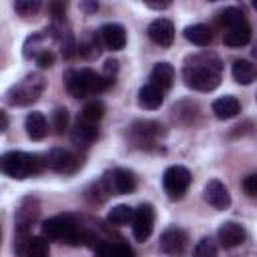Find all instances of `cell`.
Listing matches in <instances>:
<instances>
[{
    "label": "cell",
    "instance_id": "cell-1",
    "mask_svg": "<svg viewBox=\"0 0 257 257\" xmlns=\"http://www.w3.org/2000/svg\"><path fill=\"white\" fill-rule=\"evenodd\" d=\"M223 64L217 54L213 52H199L185 60L183 66V80L189 88L209 92L215 90L221 82Z\"/></svg>",
    "mask_w": 257,
    "mask_h": 257
},
{
    "label": "cell",
    "instance_id": "cell-2",
    "mask_svg": "<svg viewBox=\"0 0 257 257\" xmlns=\"http://www.w3.org/2000/svg\"><path fill=\"white\" fill-rule=\"evenodd\" d=\"M42 237L48 241H60L68 245H86L88 241H92V235L72 215H56L44 221Z\"/></svg>",
    "mask_w": 257,
    "mask_h": 257
},
{
    "label": "cell",
    "instance_id": "cell-3",
    "mask_svg": "<svg viewBox=\"0 0 257 257\" xmlns=\"http://www.w3.org/2000/svg\"><path fill=\"white\" fill-rule=\"evenodd\" d=\"M44 167H46V161L42 157L30 155V153H22V151H10V153H4L0 157L2 173L12 177V179H18V181L42 173Z\"/></svg>",
    "mask_w": 257,
    "mask_h": 257
},
{
    "label": "cell",
    "instance_id": "cell-4",
    "mask_svg": "<svg viewBox=\"0 0 257 257\" xmlns=\"http://www.w3.org/2000/svg\"><path fill=\"white\" fill-rule=\"evenodd\" d=\"M44 86H46V80H44V76L40 72L26 74L22 80H18L16 84H12L6 90V102L8 104H14V106L32 104L34 100L40 98Z\"/></svg>",
    "mask_w": 257,
    "mask_h": 257
},
{
    "label": "cell",
    "instance_id": "cell-5",
    "mask_svg": "<svg viewBox=\"0 0 257 257\" xmlns=\"http://www.w3.org/2000/svg\"><path fill=\"white\" fill-rule=\"evenodd\" d=\"M163 137L165 131L155 120H137L128 128V141L139 149H155Z\"/></svg>",
    "mask_w": 257,
    "mask_h": 257
},
{
    "label": "cell",
    "instance_id": "cell-6",
    "mask_svg": "<svg viewBox=\"0 0 257 257\" xmlns=\"http://www.w3.org/2000/svg\"><path fill=\"white\" fill-rule=\"evenodd\" d=\"M191 181H193V177H191L189 169L183 165H173L163 173V189L169 199H181L187 193Z\"/></svg>",
    "mask_w": 257,
    "mask_h": 257
},
{
    "label": "cell",
    "instance_id": "cell-7",
    "mask_svg": "<svg viewBox=\"0 0 257 257\" xmlns=\"http://www.w3.org/2000/svg\"><path fill=\"white\" fill-rule=\"evenodd\" d=\"M102 181L106 185V189L114 195H128L137 189V179L131 171L126 169H112V171H106L102 175Z\"/></svg>",
    "mask_w": 257,
    "mask_h": 257
},
{
    "label": "cell",
    "instance_id": "cell-8",
    "mask_svg": "<svg viewBox=\"0 0 257 257\" xmlns=\"http://www.w3.org/2000/svg\"><path fill=\"white\" fill-rule=\"evenodd\" d=\"M133 237L137 241H147L153 233V225H155V209L151 203H143L139 205V209H135V217H133Z\"/></svg>",
    "mask_w": 257,
    "mask_h": 257
},
{
    "label": "cell",
    "instance_id": "cell-9",
    "mask_svg": "<svg viewBox=\"0 0 257 257\" xmlns=\"http://www.w3.org/2000/svg\"><path fill=\"white\" fill-rule=\"evenodd\" d=\"M159 247L167 257H181L187 249V233L181 227H167L161 233Z\"/></svg>",
    "mask_w": 257,
    "mask_h": 257
},
{
    "label": "cell",
    "instance_id": "cell-10",
    "mask_svg": "<svg viewBox=\"0 0 257 257\" xmlns=\"http://www.w3.org/2000/svg\"><path fill=\"white\" fill-rule=\"evenodd\" d=\"M44 161H46V167H50L52 171L62 173V175H70V173L78 171V167H80V159L74 153L66 151V149H52V151H48Z\"/></svg>",
    "mask_w": 257,
    "mask_h": 257
},
{
    "label": "cell",
    "instance_id": "cell-11",
    "mask_svg": "<svg viewBox=\"0 0 257 257\" xmlns=\"http://www.w3.org/2000/svg\"><path fill=\"white\" fill-rule=\"evenodd\" d=\"M217 239H219V243L225 249H235V247H239V245L245 243L247 231L243 229V225H239L235 221H225L219 227V231H217Z\"/></svg>",
    "mask_w": 257,
    "mask_h": 257
},
{
    "label": "cell",
    "instance_id": "cell-12",
    "mask_svg": "<svg viewBox=\"0 0 257 257\" xmlns=\"http://www.w3.org/2000/svg\"><path fill=\"white\" fill-rule=\"evenodd\" d=\"M205 201L213 207V209H217V211H225V209H229V205H231V195H229V191H227V187L219 181V179H211L207 185H205Z\"/></svg>",
    "mask_w": 257,
    "mask_h": 257
},
{
    "label": "cell",
    "instance_id": "cell-13",
    "mask_svg": "<svg viewBox=\"0 0 257 257\" xmlns=\"http://www.w3.org/2000/svg\"><path fill=\"white\" fill-rule=\"evenodd\" d=\"M147 34H149V38L155 44H159V46H171L173 40H175V26L167 18H157V20H153L149 24Z\"/></svg>",
    "mask_w": 257,
    "mask_h": 257
},
{
    "label": "cell",
    "instance_id": "cell-14",
    "mask_svg": "<svg viewBox=\"0 0 257 257\" xmlns=\"http://www.w3.org/2000/svg\"><path fill=\"white\" fill-rule=\"evenodd\" d=\"M100 40L102 44L108 48V50H122L124 44H126V30L122 24H116V22H108L104 24L100 30Z\"/></svg>",
    "mask_w": 257,
    "mask_h": 257
},
{
    "label": "cell",
    "instance_id": "cell-15",
    "mask_svg": "<svg viewBox=\"0 0 257 257\" xmlns=\"http://www.w3.org/2000/svg\"><path fill=\"white\" fill-rule=\"evenodd\" d=\"M211 108H213V112H215L217 118L227 120V118H233V116H237L241 112V102L235 96L225 94V96L215 98L213 104H211Z\"/></svg>",
    "mask_w": 257,
    "mask_h": 257
},
{
    "label": "cell",
    "instance_id": "cell-16",
    "mask_svg": "<svg viewBox=\"0 0 257 257\" xmlns=\"http://www.w3.org/2000/svg\"><path fill=\"white\" fill-rule=\"evenodd\" d=\"M24 128H26V135L32 139V141H42L48 133V122L44 118L42 112L38 110H32L26 114V120H24Z\"/></svg>",
    "mask_w": 257,
    "mask_h": 257
},
{
    "label": "cell",
    "instance_id": "cell-17",
    "mask_svg": "<svg viewBox=\"0 0 257 257\" xmlns=\"http://www.w3.org/2000/svg\"><path fill=\"white\" fill-rule=\"evenodd\" d=\"M249 40H251V26L247 22L233 26V28H227L223 34V42L229 48H241V46L249 44Z\"/></svg>",
    "mask_w": 257,
    "mask_h": 257
},
{
    "label": "cell",
    "instance_id": "cell-18",
    "mask_svg": "<svg viewBox=\"0 0 257 257\" xmlns=\"http://www.w3.org/2000/svg\"><path fill=\"white\" fill-rule=\"evenodd\" d=\"M175 82V68L169 62H159L151 70V84H155L161 90H169Z\"/></svg>",
    "mask_w": 257,
    "mask_h": 257
},
{
    "label": "cell",
    "instance_id": "cell-19",
    "mask_svg": "<svg viewBox=\"0 0 257 257\" xmlns=\"http://www.w3.org/2000/svg\"><path fill=\"white\" fill-rule=\"evenodd\" d=\"M231 74H233L235 82H239V84H251V82L257 80V66L251 60L239 58V60L233 62Z\"/></svg>",
    "mask_w": 257,
    "mask_h": 257
},
{
    "label": "cell",
    "instance_id": "cell-20",
    "mask_svg": "<svg viewBox=\"0 0 257 257\" xmlns=\"http://www.w3.org/2000/svg\"><path fill=\"white\" fill-rule=\"evenodd\" d=\"M64 88L70 96L74 98H84L88 96V88L84 84V78H82V72L80 70H66L64 72Z\"/></svg>",
    "mask_w": 257,
    "mask_h": 257
},
{
    "label": "cell",
    "instance_id": "cell-21",
    "mask_svg": "<svg viewBox=\"0 0 257 257\" xmlns=\"http://www.w3.org/2000/svg\"><path fill=\"white\" fill-rule=\"evenodd\" d=\"M139 104L147 110H155L163 104V90L157 88L155 84H143L139 88Z\"/></svg>",
    "mask_w": 257,
    "mask_h": 257
},
{
    "label": "cell",
    "instance_id": "cell-22",
    "mask_svg": "<svg viewBox=\"0 0 257 257\" xmlns=\"http://www.w3.org/2000/svg\"><path fill=\"white\" fill-rule=\"evenodd\" d=\"M96 135H98L96 133V124H88V122L78 120L74 124V128H72V133H70V139H72V143L76 147H88V145H92L96 141Z\"/></svg>",
    "mask_w": 257,
    "mask_h": 257
},
{
    "label": "cell",
    "instance_id": "cell-23",
    "mask_svg": "<svg viewBox=\"0 0 257 257\" xmlns=\"http://www.w3.org/2000/svg\"><path fill=\"white\" fill-rule=\"evenodd\" d=\"M94 257H135V251L126 243H110V241H100L96 245Z\"/></svg>",
    "mask_w": 257,
    "mask_h": 257
},
{
    "label": "cell",
    "instance_id": "cell-24",
    "mask_svg": "<svg viewBox=\"0 0 257 257\" xmlns=\"http://www.w3.org/2000/svg\"><path fill=\"white\" fill-rule=\"evenodd\" d=\"M80 72H82L84 84H86V88H88V94L102 92V90H106L108 86H112V82H114V80H110V78H106V76H102V74H96V72L90 70V68H82Z\"/></svg>",
    "mask_w": 257,
    "mask_h": 257
},
{
    "label": "cell",
    "instance_id": "cell-25",
    "mask_svg": "<svg viewBox=\"0 0 257 257\" xmlns=\"http://www.w3.org/2000/svg\"><path fill=\"white\" fill-rule=\"evenodd\" d=\"M185 38L197 46H209V42L213 40V32L205 24H191L185 28Z\"/></svg>",
    "mask_w": 257,
    "mask_h": 257
},
{
    "label": "cell",
    "instance_id": "cell-26",
    "mask_svg": "<svg viewBox=\"0 0 257 257\" xmlns=\"http://www.w3.org/2000/svg\"><path fill=\"white\" fill-rule=\"evenodd\" d=\"M48 32H50V30L34 32V34H30V36L26 38V42H24V56H26V58H36L40 52L48 50V48H44V42H46V38H48Z\"/></svg>",
    "mask_w": 257,
    "mask_h": 257
},
{
    "label": "cell",
    "instance_id": "cell-27",
    "mask_svg": "<svg viewBox=\"0 0 257 257\" xmlns=\"http://www.w3.org/2000/svg\"><path fill=\"white\" fill-rule=\"evenodd\" d=\"M102 116H104V104H102L100 100H88V102L82 106V110H80V114H78V120L88 122V124H96Z\"/></svg>",
    "mask_w": 257,
    "mask_h": 257
},
{
    "label": "cell",
    "instance_id": "cell-28",
    "mask_svg": "<svg viewBox=\"0 0 257 257\" xmlns=\"http://www.w3.org/2000/svg\"><path fill=\"white\" fill-rule=\"evenodd\" d=\"M133 217H135V209H133V207H128V205H116V207H112V209L108 211L106 221H108L110 225L120 227V225L133 223Z\"/></svg>",
    "mask_w": 257,
    "mask_h": 257
},
{
    "label": "cell",
    "instance_id": "cell-29",
    "mask_svg": "<svg viewBox=\"0 0 257 257\" xmlns=\"http://www.w3.org/2000/svg\"><path fill=\"white\" fill-rule=\"evenodd\" d=\"M100 34H90V36H86L84 40H80L78 42V54L82 56V58H86V60H90V58H96L98 54H100Z\"/></svg>",
    "mask_w": 257,
    "mask_h": 257
},
{
    "label": "cell",
    "instance_id": "cell-30",
    "mask_svg": "<svg viewBox=\"0 0 257 257\" xmlns=\"http://www.w3.org/2000/svg\"><path fill=\"white\" fill-rule=\"evenodd\" d=\"M48 253H50V249H48V241L44 237H30L22 257H48Z\"/></svg>",
    "mask_w": 257,
    "mask_h": 257
},
{
    "label": "cell",
    "instance_id": "cell-31",
    "mask_svg": "<svg viewBox=\"0 0 257 257\" xmlns=\"http://www.w3.org/2000/svg\"><path fill=\"white\" fill-rule=\"evenodd\" d=\"M219 22H221L225 28H233V26H239V24H243V22H247V20H245L243 10L231 6V8H225V10L219 14Z\"/></svg>",
    "mask_w": 257,
    "mask_h": 257
},
{
    "label": "cell",
    "instance_id": "cell-32",
    "mask_svg": "<svg viewBox=\"0 0 257 257\" xmlns=\"http://www.w3.org/2000/svg\"><path fill=\"white\" fill-rule=\"evenodd\" d=\"M193 257H217V245L211 237H203L195 249H193Z\"/></svg>",
    "mask_w": 257,
    "mask_h": 257
},
{
    "label": "cell",
    "instance_id": "cell-33",
    "mask_svg": "<svg viewBox=\"0 0 257 257\" xmlns=\"http://www.w3.org/2000/svg\"><path fill=\"white\" fill-rule=\"evenodd\" d=\"M40 0H16L14 2V10L20 14V16H32L40 10Z\"/></svg>",
    "mask_w": 257,
    "mask_h": 257
},
{
    "label": "cell",
    "instance_id": "cell-34",
    "mask_svg": "<svg viewBox=\"0 0 257 257\" xmlns=\"http://www.w3.org/2000/svg\"><path fill=\"white\" fill-rule=\"evenodd\" d=\"M52 126H54V131L58 135H62L68 128V110L66 108H62V106L54 108V112H52Z\"/></svg>",
    "mask_w": 257,
    "mask_h": 257
},
{
    "label": "cell",
    "instance_id": "cell-35",
    "mask_svg": "<svg viewBox=\"0 0 257 257\" xmlns=\"http://www.w3.org/2000/svg\"><path fill=\"white\" fill-rule=\"evenodd\" d=\"M48 10H50V14H52V18H54V22H56V24H60V22L64 20V12H66V4H64V2H50V6H48Z\"/></svg>",
    "mask_w": 257,
    "mask_h": 257
},
{
    "label": "cell",
    "instance_id": "cell-36",
    "mask_svg": "<svg viewBox=\"0 0 257 257\" xmlns=\"http://www.w3.org/2000/svg\"><path fill=\"white\" fill-rule=\"evenodd\" d=\"M36 64H38L40 68H50V66L54 64V54H52L50 50L40 52V54L36 56Z\"/></svg>",
    "mask_w": 257,
    "mask_h": 257
},
{
    "label": "cell",
    "instance_id": "cell-37",
    "mask_svg": "<svg viewBox=\"0 0 257 257\" xmlns=\"http://www.w3.org/2000/svg\"><path fill=\"white\" fill-rule=\"evenodd\" d=\"M243 189L247 195L251 197H257V175H249L243 179Z\"/></svg>",
    "mask_w": 257,
    "mask_h": 257
},
{
    "label": "cell",
    "instance_id": "cell-38",
    "mask_svg": "<svg viewBox=\"0 0 257 257\" xmlns=\"http://www.w3.org/2000/svg\"><path fill=\"white\" fill-rule=\"evenodd\" d=\"M116 70H118V62H116V60H106V62H104V72H102V76L114 80Z\"/></svg>",
    "mask_w": 257,
    "mask_h": 257
},
{
    "label": "cell",
    "instance_id": "cell-39",
    "mask_svg": "<svg viewBox=\"0 0 257 257\" xmlns=\"http://www.w3.org/2000/svg\"><path fill=\"white\" fill-rule=\"evenodd\" d=\"M80 10L86 12V14H92V12L98 10V2H88V0H84V2H80Z\"/></svg>",
    "mask_w": 257,
    "mask_h": 257
},
{
    "label": "cell",
    "instance_id": "cell-40",
    "mask_svg": "<svg viewBox=\"0 0 257 257\" xmlns=\"http://www.w3.org/2000/svg\"><path fill=\"white\" fill-rule=\"evenodd\" d=\"M149 8H153V10H165V8H169L171 6V2H145Z\"/></svg>",
    "mask_w": 257,
    "mask_h": 257
},
{
    "label": "cell",
    "instance_id": "cell-41",
    "mask_svg": "<svg viewBox=\"0 0 257 257\" xmlns=\"http://www.w3.org/2000/svg\"><path fill=\"white\" fill-rule=\"evenodd\" d=\"M0 122H2L0 124V131H6L8 128V114L4 110H0Z\"/></svg>",
    "mask_w": 257,
    "mask_h": 257
},
{
    "label": "cell",
    "instance_id": "cell-42",
    "mask_svg": "<svg viewBox=\"0 0 257 257\" xmlns=\"http://www.w3.org/2000/svg\"><path fill=\"white\" fill-rule=\"evenodd\" d=\"M253 8H255V10H257V0H253Z\"/></svg>",
    "mask_w": 257,
    "mask_h": 257
}]
</instances>
